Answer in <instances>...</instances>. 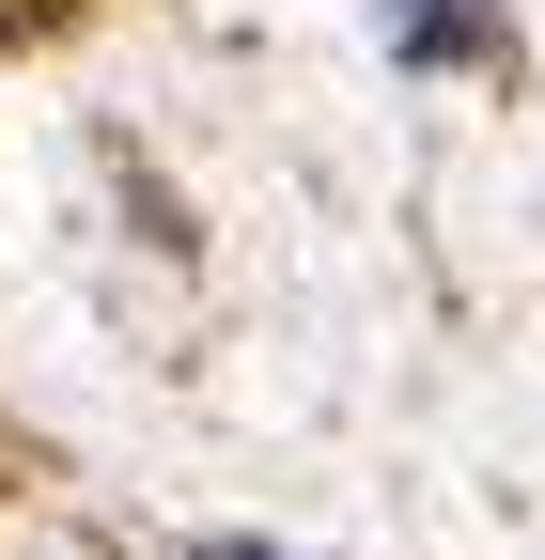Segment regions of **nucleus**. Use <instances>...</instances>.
Masks as SVG:
<instances>
[{
    "instance_id": "obj_1",
    "label": "nucleus",
    "mask_w": 545,
    "mask_h": 560,
    "mask_svg": "<svg viewBox=\"0 0 545 560\" xmlns=\"http://www.w3.org/2000/svg\"><path fill=\"white\" fill-rule=\"evenodd\" d=\"M202 560H265V545H202Z\"/></svg>"
}]
</instances>
